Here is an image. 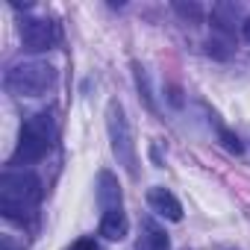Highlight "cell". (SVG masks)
<instances>
[{
    "label": "cell",
    "instance_id": "obj_16",
    "mask_svg": "<svg viewBox=\"0 0 250 250\" xmlns=\"http://www.w3.org/2000/svg\"><path fill=\"white\" fill-rule=\"evenodd\" d=\"M241 33H244V39H247V42H250V15H247V18H244V24H241Z\"/></svg>",
    "mask_w": 250,
    "mask_h": 250
},
{
    "label": "cell",
    "instance_id": "obj_11",
    "mask_svg": "<svg viewBox=\"0 0 250 250\" xmlns=\"http://www.w3.org/2000/svg\"><path fill=\"white\" fill-rule=\"evenodd\" d=\"M133 71H136V85H139V91H142V97H145L147 109H150V112H156V103H153V91H150V80H147V71H145L139 62L133 65Z\"/></svg>",
    "mask_w": 250,
    "mask_h": 250
},
{
    "label": "cell",
    "instance_id": "obj_13",
    "mask_svg": "<svg viewBox=\"0 0 250 250\" xmlns=\"http://www.w3.org/2000/svg\"><path fill=\"white\" fill-rule=\"evenodd\" d=\"M221 142H224V147H227L229 153H235V156L244 150V147H241V142H238V136H235V133H229V130H221Z\"/></svg>",
    "mask_w": 250,
    "mask_h": 250
},
{
    "label": "cell",
    "instance_id": "obj_15",
    "mask_svg": "<svg viewBox=\"0 0 250 250\" xmlns=\"http://www.w3.org/2000/svg\"><path fill=\"white\" fill-rule=\"evenodd\" d=\"M0 247H3V250H18V247L12 244V238H9V235H3V241H0Z\"/></svg>",
    "mask_w": 250,
    "mask_h": 250
},
{
    "label": "cell",
    "instance_id": "obj_8",
    "mask_svg": "<svg viewBox=\"0 0 250 250\" xmlns=\"http://www.w3.org/2000/svg\"><path fill=\"white\" fill-rule=\"evenodd\" d=\"M97 229H100V235L109 238V241H124V238H127V232H130V221H127V215H124V209L103 212Z\"/></svg>",
    "mask_w": 250,
    "mask_h": 250
},
{
    "label": "cell",
    "instance_id": "obj_10",
    "mask_svg": "<svg viewBox=\"0 0 250 250\" xmlns=\"http://www.w3.org/2000/svg\"><path fill=\"white\" fill-rule=\"evenodd\" d=\"M235 15H238L235 6H229V3H218V6L212 9V24H215L218 30H224V33H232V21H235Z\"/></svg>",
    "mask_w": 250,
    "mask_h": 250
},
{
    "label": "cell",
    "instance_id": "obj_6",
    "mask_svg": "<svg viewBox=\"0 0 250 250\" xmlns=\"http://www.w3.org/2000/svg\"><path fill=\"white\" fill-rule=\"evenodd\" d=\"M121 203H124V194H121L118 177L112 171H100L97 174V206H100V212H115V209H121Z\"/></svg>",
    "mask_w": 250,
    "mask_h": 250
},
{
    "label": "cell",
    "instance_id": "obj_12",
    "mask_svg": "<svg viewBox=\"0 0 250 250\" xmlns=\"http://www.w3.org/2000/svg\"><path fill=\"white\" fill-rule=\"evenodd\" d=\"M174 12L180 15V18H186L188 24H200V18H203V9L197 6V3H174Z\"/></svg>",
    "mask_w": 250,
    "mask_h": 250
},
{
    "label": "cell",
    "instance_id": "obj_7",
    "mask_svg": "<svg viewBox=\"0 0 250 250\" xmlns=\"http://www.w3.org/2000/svg\"><path fill=\"white\" fill-rule=\"evenodd\" d=\"M147 206H150L156 215L168 218V221H183V206H180V200H177L168 188H162V186H153V188L147 191Z\"/></svg>",
    "mask_w": 250,
    "mask_h": 250
},
{
    "label": "cell",
    "instance_id": "obj_1",
    "mask_svg": "<svg viewBox=\"0 0 250 250\" xmlns=\"http://www.w3.org/2000/svg\"><path fill=\"white\" fill-rule=\"evenodd\" d=\"M42 200V180L33 171H9L0 177V212L9 221H24Z\"/></svg>",
    "mask_w": 250,
    "mask_h": 250
},
{
    "label": "cell",
    "instance_id": "obj_5",
    "mask_svg": "<svg viewBox=\"0 0 250 250\" xmlns=\"http://www.w3.org/2000/svg\"><path fill=\"white\" fill-rule=\"evenodd\" d=\"M21 39H24V47L33 50V53H42V50H50L56 47L59 42V27L47 18H24L21 24Z\"/></svg>",
    "mask_w": 250,
    "mask_h": 250
},
{
    "label": "cell",
    "instance_id": "obj_14",
    "mask_svg": "<svg viewBox=\"0 0 250 250\" xmlns=\"http://www.w3.org/2000/svg\"><path fill=\"white\" fill-rule=\"evenodd\" d=\"M71 250H100V247H97L94 238H77V241L71 244Z\"/></svg>",
    "mask_w": 250,
    "mask_h": 250
},
{
    "label": "cell",
    "instance_id": "obj_3",
    "mask_svg": "<svg viewBox=\"0 0 250 250\" xmlns=\"http://www.w3.org/2000/svg\"><path fill=\"white\" fill-rule=\"evenodd\" d=\"M56 85V68L44 59L18 62L6 71V91L15 97H42Z\"/></svg>",
    "mask_w": 250,
    "mask_h": 250
},
{
    "label": "cell",
    "instance_id": "obj_9",
    "mask_svg": "<svg viewBox=\"0 0 250 250\" xmlns=\"http://www.w3.org/2000/svg\"><path fill=\"white\" fill-rule=\"evenodd\" d=\"M139 250H171V238H168V232H165L156 221L145 218V221H142V241H139Z\"/></svg>",
    "mask_w": 250,
    "mask_h": 250
},
{
    "label": "cell",
    "instance_id": "obj_4",
    "mask_svg": "<svg viewBox=\"0 0 250 250\" xmlns=\"http://www.w3.org/2000/svg\"><path fill=\"white\" fill-rule=\"evenodd\" d=\"M106 130H109V142H112V153L118 165L130 177H139V153H136L133 130H130V121H127L121 100H109L106 106Z\"/></svg>",
    "mask_w": 250,
    "mask_h": 250
},
{
    "label": "cell",
    "instance_id": "obj_2",
    "mask_svg": "<svg viewBox=\"0 0 250 250\" xmlns=\"http://www.w3.org/2000/svg\"><path fill=\"white\" fill-rule=\"evenodd\" d=\"M53 139H56V130H53V118L47 112H36L24 121L21 127V136H18V145H15V153H12V165H33L39 159H44L53 147Z\"/></svg>",
    "mask_w": 250,
    "mask_h": 250
}]
</instances>
